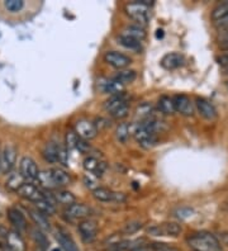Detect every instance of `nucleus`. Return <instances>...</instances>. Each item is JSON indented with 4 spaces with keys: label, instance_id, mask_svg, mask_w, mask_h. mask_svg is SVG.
<instances>
[{
    "label": "nucleus",
    "instance_id": "1",
    "mask_svg": "<svg viewBox=\"0 0 228 251\" xmlns=\"http://www.w3.org/2000/svg\"><path fill=\"white\" fill-rule=\"evenodd\" d=\"M189 248L194 251H222V244L213 233L202 231L188 237Z\"/></svg>",
    "mask_w": 228,
    "mask_h": 251
},
{
    "label": "nucleus",
    "instance_id": "2",
    "mask_svg": "<svg viewBox=\"0 0 228 251\" xmlns=\"http://www.w3.org/2000/svg\"><path fill=\"white\" fill-rule=\"evenodd\" d=\"M104 108L106 112H109L110 116L116 120H123L129 113V107H128V99L123 93L112 95L108 100L104 103Z\"/></svg>",
    "mask_w": 228,
    "mask_h": 251
},
{
    "label": "nucleus",
    "instance_id": "3",
    "mask_svg": "<svg viewBox=\"0 0 228 251\" xmlns=\"http://www.w3.org/2000/svg\"><path fill=\"white\" fill-rule=\"evenodd\" d=\"M153 3H149L147 0H141V1H136V3H128L126 4L125 10L127 13V16L134 22H137L138 25H146L150 21V6Z\"/></svg>",
    "mask_w": 228,
    "mask_h": 251
},
{
    "label": "nucleus",
    "instance_id": "4",
    "mask_svg": "<svg viewBox=\"0 0 228 251\" xmlns=\"http://www.w3.org/2000/svg\"><path fill=\"white\" fill-rule=\"evenodd\" d=\"M133 137L138 145L146 150H150L152 147H155L157 145V137H156L155 133H152L151 131L145 127L143 125L138 123V125L134 127L133 129Z\"/></svg>",
    "mask_w": 228,
    "mask_h": 251
},
{
    "label": "nucleus",
    "instance_id": "5",
    "mask_svg": "<svg viewBox=\"0 0 228 251\" xmlns=\"http://www.w3.org/2000/svg\"><path fill=\"white\" fill-rule=\"evenodd\" d=\"M182 228L177 222H164V224L153 225V226L147 228V232L152 236H170V237H177L181 233Z\"/></svg>",
    "mask_w": 228,
    "mask_h": 251
},
{
    "label": "nucleus",
    "instance_id": "6",
    "mask_svg": "<svg viewBox=\"0 0 228 251\" xmlns=\"http://www.w3.org/2000/svg\"><path fill=\"white\" fill-rule=\"evenodd\" d=\"M74 131L76 132V135L79 136L80 138L85 140V141H90L93 138L98 136V129L97 125L94 122H91L89 120H79L75 123Z\"/></svg>",
    "mask_w": 228,
    "mask_h": 251
},
{
    "label": "nucleus",
    "instance_id": "7",
    "mask_svg": "<svg viewBox=\"0 0 228 251\" xmlns=\"http://www.w3.org/2000/svg\"><path fill=\"white\" fill-rule=\"evenodd\" d=\"M19 173L25 180L29 181H37L38 175H40V170H38L36 161L29 156L22 157L21 162H19Z\"/></svg>",
    "mask_w": 228,
    "mask_h": 251
},
{
    "label": "nucleus",
    "instance_id": "8",
    "mask_svg": "<svg viewBox=\"0 0 228 251\" xmlns=\"http://www.w3.org/2000/svg\"><path fill=\"white\" fill-rule=\"evenodd\" d=\"M91 213V209L89 208L88 205L81 204V203H74L70 207H66L64 211V217L67 221H84L89 218Z\"/></svg>",
    "mask_w": 228,
    "mask_h": 251
},
{
    "label": "nucleus",
    "instance_id": "9",
    "mask_svg": "<svg viewBox=\"0 0 228 251\" xmlns=\"http://www.w3.org/2000/svg\"><path fill=\"white\" fill-rule=\"evenodd\" d=\"M77 230H79L80 237H81L82 241L86 242V244H90V242H93L95 239H97V233H98L97 221L86 218V220L80 222L79 226H77Z\"/></svg>",
    "mask_w": 228,
    "mask_h": 251
},
{
    "label": "nucleus",
    "instance_id": "10",
    "mask_svg": "<svg viewBox=\"0 0 228 251\" xmlns=\"http://www.w3.org/2000/svg\"><path fill=\"white\" fill-rule=\"evenodd\" d=\"M104 61L110 65L112 68L117 69V70H123V69L131 65L132 60L129 56L118 52V51H108L104 55Z\"/></svg>",
    "mask_w": 228,
    "mask_h": 251
},
{
    "label": "nucleus",
    "instance_id": "11",
    "mask_svg": "<svg viewBox=\"0 0 228 251\" xmlns=\"http://www.w3.org/2000/svg\"><path fill=\"white\" fill-rule=\"evenodd\" d=\"M93 197L97 199L98 202H116V203H122L126 201V196L123 193H117V192H113V190L108 189V188L99 187L98 189H95L93 192Z\"/></svg>",
    "mask_w": 228,
    "mask_h": 251
},
{
    "label": "nucleus",
    "instance_id": "12",
    "mask_svg": "<svg viewBox=\"0 0 228 251\" xmlns=\"http://www.w3.org/2000/svg\"><path fill=\"white\" fill-rule=\"evenodd\" d=\"M82 166L88 174L94 175L97 178H101L106 169V164L95 156H88L82 161Z\"/></svg>",
    "mask_w": 228,
    "mask_h": 251
},
{
    "label": "nucleus",
    "instance_id": "13",
    "mask_svg": "<svg viewBox=\"0 0 228 251\" xmlns=\"http://www.w3.org/2000/svg\"><path fill=\"white\" fill-rule=\"evenodd\" d=\"M174 104H175V110L181 116L192 117L194 114V104L192 99L184 94L175 95L174 97Z\"/></svg>",
    "mask_w": 228,
    "mask_h": 251
},
{
    "label": "nucleus",
    "instance_id": "14",
    "mask_svg": "<svg viewBox=\"0 0 228 251\" xmlns=\"http://www.w3.org/2000/svg\"><path fill=\"white\" fill-rule=\"evenodd\" d=\"M213 25L219 28H228V1L219 3L212 12Z\"/></svg>",
    "mask_w": 228,
    "mask_h": 251
},
{
    "label": "nucleus",
    "instance_id": "15",
    "mask_svg": "<svg viewBox=\"0 0 228 251\" xmlns=\"http://www.w3.org/2000/svg\"><path fill=\"white\" fill-rule=\"evenodd\" d=\"M17 193L19 194V196L22 197V198L27 199V201H30V202H38V201H42V199H45V197H43V193L42 190H40L38 188L34 185V184L32 183H25L23 185H22L21 188H19V190L17 192Z\"/></svg>",
    "mask_w": 228,
    "mask_h": 251
},
{
    "label": "nucleus",
    "instance_id": "16",
    "mask_svg": "<svg viewBox=\"0 0 228 251\" xmlns=\"http://www.w3.org/2000/svg\"><path fill=\"white\" fill-rule=\"evenodd\" d=\"M17 160V150L13 145H6L1 151V172L4 174L9 173L13 169Z\"/></svg>",
    "mask_w": 228,
    "mask_h": 251
},
{
    "label": "nucleus",
    "instance_id": "17",
    "mask_svg": "<svg viewBox=\"0 0 228 251\" xmlns=\"http://www.w3.org/2000/svg\"><path fill=\"white\" fill-rule=\"evenodd\" d=\"M195 105H197V109L198 112H199V114L203 117L204 120L214 121L217 118V109L214 108V105L205 98H197Z\"/></svg>",
    "mask_w": 228,
    "mask_h": 251
},
{
    "label": "nucleus",
    "instance_id": "18",
    "mask_svg": "<svg viewBox=\"0 0 228 251\" xmlns=\"http://www.w3.org/2000/svg\"><path fill=\"white\" fill-rule=\"evenodd\" d=\"M185 62V57L180 52H170L166 53L161 58V66L166 70H175L182 66Z\"/></svg>",
    "mask_w": 228,
    "mask_h": 251
},
{
    "label": "nucleus",
    "instance_id": "19",
    "mask_svg": "<svg viewBox=\"0 0 228 251\" xmlns=\"http://www.w3.org/2000/svg\"><path fill=\"white\" fill-rule=\"evenodd\" d=\"M6 216H8V220H9L10 224L19 231H25L27 228V221H25V215L21 209L12 207L6 211Z\"/></svg>",
    "mask_w": 228,
    "mask_h": 251
},
{
    "label": "nucleus",
    "instance_id": "20",
    "mask_svg": "<svg viewBox=\"0 0 228 251\" xmlns=\"http://www.w3.org/2000/svg\"><path fill=\"white\" fill-rule=\"evenodd\" d=\"M4 244H5V246L10 251H25V240L22 239V236L19 235V232H15V231L9 230Z\"/></svg>",
    "mask_w": 228,
    "mask_h": 251
},
{
    "label": "nucleus",
    "instance_id": "21",
    "mask_svg": "<svg viewBox=\"0 0 228 251\" xmlns=\"http://www.w3.org/2000/svg\"><path fill=\"white\" fill-rule=\"evenodd\" d=\"M50 174H51L52 181L56 188H64L70 184L71 176L67 174V172H65L64 169L52 168L50 169Z\"/></svg>",
    "mask_w": 228,
    "mask_h": 251
},
{
    "label": "nucleus",
    "instance_id": "22",
    "mask_svg": "<svg viewBox=\"0 0 228 251\" xmlns=\"http://www.w3.org/2000/svg\"><path fill=\"white\" fill-rule=\"evenodd\" d=\"M56 239H57L58 244H60V246L64 251H80L79 248L76 246L75 241L73 240V237L66 231L61 230V228L57 230V232H56Z\"/></svg>",
    "mask_w": 228,
    "mask_h": 251
},
{
    "label": "nucleus",
    "instance_id": "23",
    "mask_svg": "<svg viewBox=\"0 0 228 251\" xmlns=\"http://www.w3.org/2000/svg\"><path fill=\"white\" fill-rule=\"evenodd\" d=\"M58 150H60V144L57 142H47L42 150V156L50 164H56L58 162Z\"/></svg>",
    "mask_w": 228,
    "mask_h": 251
},
{
    "label": "nucleus",
    "instance_id": "24",
    "mask_svg": "<svg viewBox=\"0 0 228 251\" xmlns=\"http://www.w3.org/2000/svg\"><path fill=\"white\" fill-rule=\"evenodd\" d=\"M53 198H55L56 203L62 204L65 207H70L76 202V198L71 192L65 189H57L53 192Z\"/></svg>",
    "mask_w": 228,
    "mask_h": 251
},
{
    "label": "nucleus",
    "instance_id": "25",
    "mask_svg": "<svg viewBox=\"0 0 228 251\" xmlns=\"http://www.w3.org/2000/svg\"><path fill=\"white\" fill-rule=\"evenodd\" d=\"M28 213H29V217L32 218L34 224L37 225V228H40L41 231H49L50 230V224L49 220L46 218V216L43 213H41L38 209L28 208Z\"/></svg>",
    "mask_w": 228,
    "mask_h": 251
},
{
    "label": "nucleus",
    "instance_id": "26",
    "mask_svg": "<svg viewBox=\"0 0 228 251\" xmlns=\"http://www.w3.org/2000/svg\"><path fill=\"white\" fill-rule=\"evenodd\" d=\"M99 88H101V92L108 93V94H119L123 90V85L118 84L117 81H114L113 79H101L99 81Z\"/></svg>",
    "mask_w": 228,
    "mask_h": 251
},
{
    "label": "nucleus",
    "instance_id": "27",
    "mask_svg": "<svg viewBox=\"0 0 228 251\" xmlns=\"http://www.w3.org/2000/svg\"><path fill=\"white\" fill-rule=\"evenodd\" d=\"M133 251H180L174 246L167 245V244H162V242H150V244H145V245L138 246L134 249Z\"/></svg>",
    "mask_w": 228,
    "mask_h": 251
},
{
    "label": "nucleus",
    "instance_id": "28",
    "mask_svg": "<svg viewBox=\"0 0 228 251\" xmlns=\"http://www.w3.org/2000/svg\"><path fill=\"white\" fill-rule=\"evenodd\" d=\"M137 77V74L134 70H122L118 71V73L112 77L114 81H117L118 84L125 86L126 84H131L133 83Z\"/></svg>",
    "mask_w": 228,
    "mask_h": 251
},
{
    "label": "nucleus",
    "instance_id": "29",
    "mask_svg": "<svg viewBox=\"0 0 228 251\" xmlns=\"http://www.w3.org/2000/svg\"><path fill=\"white\" fill-rule=\"evenodd\" d=\"M123 36H127V37H131V38H134L137 41H142L146 38V32L143 28H141L140 25H128L123 29L122 32Z\"/></svg>",
    "mask_w": 228,
    "mask_h": 251
},
{
    "label": "nucleus",
    "instance_id": "30",
    "mask_svg": "<svg viewBox=\"0 0 228 251\" xmlns=\"http://www.w3.org/2000/svg\"><path fill=\"white\" fill-rule=\"evenodd\" d=\"M158 110L164 114H174L177 110H175V104H174V99L170 97H161L157 101Z\"/></svg>",
    "mask_w": 228,
    "mask_h": 251
},
{
    "label": "nucleus",
    "instance_id": "31",
    "mask_svg": "<svg viewBox=\"0 0 228 251\" xmlns=\"http://www.w3.org/2000/svg\"><path fill=\"white\" fill-rule=\"evenodd\" d=\"M25 184V178L22 176L21 173H13L6 180V188H9L10 190H15L18 192L19 188Z\"/></svg>",
    "mask_w": 228,
    "mask_h": 251
},
{
    "label": "nucleus",
    "instance_id": "32",
    "mask_svg": "<svg viewBox=\"0 0 228 251\" xmlns=\"http://www.w3.org/2000/svg\"><path fill=\"white\" fill-rule=\"evenodd\" d=\"M36 204V209L43 213L45 216H52L56 213V208L55 204H52L50 203L49 201H46V199H42V201H38V202L34 203Z\"/></svg>",
    "mask_w": 228,
    "mask_h": 251
},
{
    "label": "nucleus",
    "instance_id": "33",
    "mask_svg": "<svg viewBox=\"0 0 228 251\" xmlns=\"http://www.w3.org/2000/svg\"><path fill=\"white\" fill-rule=\"evenodd\" d=\"M119 43H121L123 47H126L127 50H132V51H140L141 50L140 41L134 40V38H131V37L123 36V34H121V36H119Z\"/></svg>",
    "mask_w": 228,
    "mask_h": 251
},
{
    "label": "nucleus",
    "instance_id": "34",
    "mask_svg": "<svg viewBox=\"0 0 228 251\" xmlns=\"http://www.w3.org/2000/svg\"><path fill=\"white\" fill-rule=\"evenodd\" d=\"M129 135H131V129H129V126L127 123H121V125L117 127L116 129V136L117 140L122 144H126L129 138Z\"/></svg>",
    "mask_w": 228,
    "mask_h": 251
},
{
    "label": "nucleus",
    "instance_id": "35",
    "mask_svg": "<svg viewBox=\"0 0 228 251\" xmlns=\"http://www.w3.org/2000/svg\"><path fill=\"white\" fill-rule=\"evenodd\" d=\"M38 184H40L41 187H43L45 189H53L55 187V184L52 181L51 178V174H50V170L49 172H40V175H38V179H37Z\"/></svg>",
    "mask_w": 228,
    "mask_h": 251
},
{
    "label": "nucleus",
    "instance_id": "36",
    "mask_svg": "<svg viewBox=\"0 0 228 251\" xmlns=\"http://www.w3.org/2000/svg\"><path fill=\"white\" fill-rule=\"evenodd\" d=\"M4 8L10 13L21 12L25 8V1L23 0H5L4 1Z\"/></svg>",
    "mask_w": 228,
    "mask_h": 251
},
{
    "label": "nucleus",
    "instance_id": "37",
    "mask_svg": "<svg viewBox=\"0 0 228 251\" xmlns=\"http://www.w3.org/2000/svg\"><path fill=\"white\" fill-rule=\"evenodd\" d=\"M32 237H33V240L40 248H46V246L49 245V240H47L46 235H43V232L40 228L32 230Z\"/></svg>",
    "mask_w": 228,
    "mask_h": 251
},
{
    "label": "nucleus",
    "instance_id": "38",
    "mask_svg": "<svg viewBox=\"0 0 228 251\" xmlns=\"http://www.w3.org/2000/svg\"><path fill=\"white\" fill-rule=\"evenodd\" d=\"M80 137L76 135V132L74 129L71 131H67L66 133V147L69 150H73V149H76L77 147V144H79Z\"/></svg>",
    "mask_w": 228,
    "mask_h": 251
},
{
    "label": "nucleus",
    "instance_id": "39",
    "mask_svg": "<svg viewBox=\"0 0 228 251\" xmlns=\"http://www.w3.org/2000/svg\"><path fill=\"white\" fill-rule=\"evenodd\" d=\"M141 227H142V224H141L140 221H131V222H128L123 226L122 228V232L126 233V235H132V233L137 232V231L140 230Z\"/></svg>",
    "mask_w": 228,
    "mask_h": 251
},
{
    "label": "nucleus",
    "instance_id": "40",
    "mask_svg": "<svg viewBox=\"0 0 228 251\" xmlns=\"http://www.w3.org/2000/svg\"><path fill=\"white\" fill-rule=\"evenodd\" d=\"M84 184H85V187L88 188V189L93 190V192L101 187V185L98 184L97 176H94V175L91 174H86L85 176H84Z\"/></svg>",
    "mask_w": 228,
    "mask_h": 251
},
{
    "label": "nucleus",
    "instance_id": "41",
    "mask_svg": "<svg viewBox=\"0 0 228 251\" xmlns=\"http://www.w3.org/2000/svg\"><path fill=\"white\" fill-rule=\"evenodd\" d=\"M152 113H153V110H152V107L150 104H142L141 107L137 108V114L143 117V120L151 118Z\"/></svg>",
    "mask_w": 228,
    "mask_h": 251
},
{
    "label": "nucleus",
    "instance_id": "42",
    "mask_svg": "<svg viewBox=\"0 0 228 251\" xmlns=\"http://www.w3.org/2000/svg\"><path fill=\"white\" fill-rule=\"evenodd\" d=\"M67 157H69V153H67V149L64 147L62 145H60V150H58V162L60 164H67Z\"/></svg>",
    "mask_w": 228,
    "mask_h": 251
},
{
    "label": "nucleus",
    "instance_id": "43",
    "mask_svg": "<svg viewBox=\"0 0 228 251\" xmlns=\"http://www.w3.org/2000/svg\"><path fill=\"white\" fill-rule=\"evenodd\" d=\"M76 150H79L81 153H88L89 151L91 150L90 144H89V141H85V140L80 138L79 144H77V147H76Z\"/></svg>",
    "mask_w": 228,
    "mask_h": 251
},
{
    "label": "nucleus",
    "instance_id": "44",
    "mask_svg": "<svg viewBox=\"0 0 228 251\" xmlns=\"http://www.w3.org/2000/svg\"><path fill=\"white\" fill-rule=\"evenodd\" d=\"M219 46H221V49L222 50L228 51V31L221 37V40H219Z\"/></svg>",
    "mask_w": 228,
    "mask_h": 251
},
{
    "label": "nucleus",
    "instance_id": "45",
    "mask_svg": "<svg viewBox=\"0 0 228 251\" xmlns=\"http://www.w3.org/2000/svg\"><path fill=\"white\" fill-rule=\"evenodd\" d=\"M218 64L221 65V68H226V66H228V51H226L225 53H222V55L219 56L218 57Z\"/></svg>",
    "mask_w": 228,
    "mask_h": 251
},
{
    "label": "nucleus",
    "instance_id": "46",
    "mask_svg": "<svg viewBox=\"0 0 228 251\" xmlns=\"http://www.w3.org/2000/svg\"><path fill=\"white\" fill-rule=\"evenodd\" d=\"M221 244H223V245H227L228 246V232H223L222 235H221Z\"/></svg>",
    "mask_w": 228,
    "mask_h": 251
},
{
    "label": "nucleus",
    "instance_id": "47",
    "mask_svg": "<svg viewBox=\"0 0 228 251\" xmlns=\"http://www.w3.org/2000/svg\"><path fill=\"white\" fill-rule=\"evenodd\" d=\"M0 251H10V250L6 248L5 244H1V242H0Z\"/></svg>",
    "mask_w": 228,
    "mask_h": 251
},
{
    "label": "nucleus",
    "instance_id": "48",
    "mask_svg": "<svg viewBox=\"0 0 228 251\" xmlns=\"http://www.w3.org/2000/svg\"><path fill=\"white\" fill-rule=\"evenodd\" d=\"M222 70L225 71V74H227V75H228V66H226V68H223Z\"/></svg>",
    "mask_w": 228,
    "mask_h": 251
},
{
    "label": "nucleus",
    "instance_id": "49",
    "mask_svg": "<svg viewBox=\"0 0 228 251\" xmlns=\"http://www.w3.org/2000/svg\"><path fill=\"white\" fill-rule=\"evenodd\" d=\"M0 169H1V151H0Z\"/></svg>",
    "mask_w": 228,
    "mask_h": 251
}]
</instances>
